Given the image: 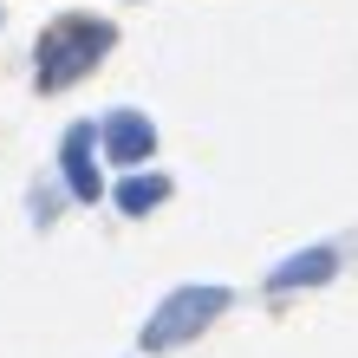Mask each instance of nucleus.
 <instances>
[{"instance_id": "nucleus-1", "label": "nucleus", "mask_w": 358, "mask_h": 358, "mask_svg": "<svg viewBox=\"0 0 358 358\" xmlns=\"http://www.w3.org/2000/svg\"><path fill=\"white\" fill-rule=\"evenodd\" d=\"M111 143H117V157L143 150V124H117V131H111Z\"/></svg>"}]
</instances>
